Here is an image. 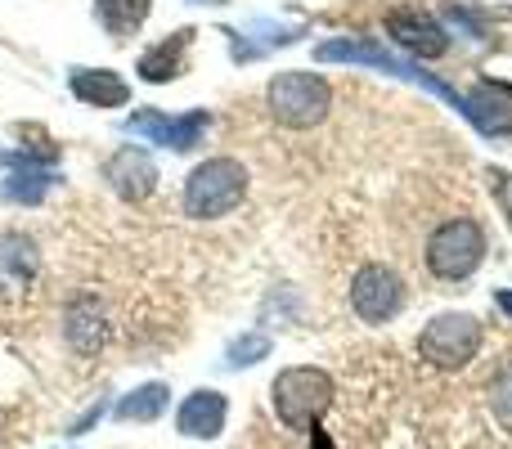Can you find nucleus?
Returning a JSON list of instances; mask_svg holds the SVG:
<instances>
[{
	"instance_id": "nucleus-7",
	"label": "nucleus",
	"mask_w": 512,
	"mask_h": 449,
	"mask_svg": "<svg viewBox=\"0 0 512 449\" xmlns=\"http://www.w3.org/2000/svg\"><path fill=\"white\" fill-rule=\"evenodd\" d=\"M351 306L364 324H387V319H396L400 306H405V283H400V274L387 270V265H364L351 279Z\"/></svg>"
},
{
	"instance_id": "nucleus-3",
	"label": "nucleus",
	"mask_w": 512,
	"mask_h": 449,
	"mask_svg": "<svg viewBox=\"0 0 512 449\" xmlns=\"http://www.w3.org/2000/svg\"><path fill=\"white\" fill-rule=\"evenodd\" d=\"M265 104H270V117L279 126H292V131H306V126H319L333 108V86H328L319 72H279L265 90Z\"/></svg>"
},
{
	"instance_id": "nucleus-14",
	"label": "nucleus",
	"mask_w": 512,
	"mask_h": 449,
	"mask_svg": "<svg viewBox=\"0 0 512 449\" xmlns=\"http://www.w3.org/2000/svg\"><path fill=\"white\" fill-rule=\"evenodd\" d=\"M68 86H72V95L90 108H122L126 99H131V86H126L122 72H113V68H72Z\"/></svg>"
},
{
	"instance_id": "nucleus-20",
	"label": "nucleus",
	"mask_w": 512,
	"mask_h": 449,
	"mask_svg": "<svg viewBox=\"0 0 512 449\" xmlns=\"http://www.w3.org/2000/svg\"><path fill=\"white\" fill-rule=\"evenodd\" d=\"M265 355H270V337H265V333H243V337H234V342H230L225 364H230V369H248V364L265 360Z\"/></svg>"
},
{
	"instance_id": "nucleus-17",
	"label": "nucleus",
	"mask_w": 512,
	"mask_h": 449,
	"mask_svg": "<svg viewBox=\"0 0 512 449\" xmlns=\"http://www.w3.org/2000/svg\"><path fill=\"white\" fill-rule=\"evenodd\" d=\"M167 400H171L167 382H144V387H135L131 396L117 400L113 414L122 418V423H158V418L167 414Z\"/></svg>"
},
{
	"instance_id": "nucleus-2",
	"label": "nucleus",
	"mask_w": 512,
	"mask_h": 449,
	"mask_svg": "<svg viewBox=\"0 0 512 449\" xmlns=\"http://www.w3.org/2000/svg\"><path fill=\"white\" fill-rule=\"evenodd\" d=\"M248 198V171L234 158H207L189 171L185 180V212L194 221H216L230 216Z\"/></svg>"
},
{
	"instance_id": "nucleus-6",
	"label": "nucleus",
	"mask_w": 512,
	"mask_h": 449,
	"mask_svg": "<svg viewBox=\"0 0 512 449\" xmlns=\"http://www.w3.org/2000/svg\"><path fill=\"white\" fill-rule=\"evenodd\" d=\"M486 261V234L477 221L459 216V221H445L427 238V270L436 279H468L477 265Z\"/></svg>"
},
{
	"instance_id": "nucleus-15",
	"label": "nucleus",
	"mask_w": 512,
	"mask_h": 449,
	"mask_svg": "<svg viewBox=\"0 0 512 449\" xmlns=\"http://www.w3.org/2000/svg\"><path fill=\"white\" fill-rule=\"evenodd\" d=\"M189 41H194V32H171L167 41L162 45H153V50H144L140 54V81H153V86H158V81H176L180 77V68H185V50H189Z\"/></svg>"
},
{
	"instance_id": "nucleus-13",
	"label": "nucleus",
	"mask_w": 512,
	"mask_h": 449,
	"mask_svg": "<svg viewBox=\"0 0 512 449\" xmlns=\"http://www.w3.org/2000/svg\"><path fill=\"white\" fill-rule=\"evenodd\" d=\"M468 99V117L477 122V131L486 135H508L512 131V86L504 81H477Z\"/></svg>"
},
{
	"instance_id": "nucleus-19",
	"label": "nucleus",
	"mask_w": 512,
	"mask_h": 449,
	"mask_svg": "<svg viewBox=\"0 0 512 449\" xmlns=\"http://www.w3.org/2000/svg\"><path fill=\"white\" fill-rule=\"evenodd\" d=\"M144 18H149V0H95V23L117 41L140 32Z\"/></svg>"
},
{
	"instance_id": "nucleus-23",
	"label": "nucleus",
	"mask_w": 512,
	"mask_h": 449,
	"mask_svg": "<svg viewBox=\"0 0 512 449\" xmlns=\"http://www.w3.org/2000/svg\"><path fill=\"white\" fill-rule=\"evenodd\" d=\"M203 5H225V0H203Z\"/></svg>"
},
{
	"instance_id": "nucleus-21",
	"label": "nucleus",
	"mask_w": 512,
	"mask_h": 449,
	"mask_svg": "<svg viewBox=\"0 0 512 449\" xmlns=\"http://www.w3.org/2000/svg\"><path fill=\"white\" fill-rule=\"evenodd\" d=\"M495 409L504 418H512V364L495 378Z\"/></svg>"
},
{
	"instance_id": "nucleus-4",
	"label": "nucleus",
	"mask_w": 512,
	"mask_h": 449,
	"mask_svg": "<svg viewBox=\"0 0 512 449\" xmlns=\"http://www.w3.org/2000/svg\"><path fill=\"white\" fill-rule=\"evenodd\" d=\"M319 63H364V68H378V72H391V77H405V81H418V86H427L432 95H441L450 108H459L463 117H468V99L459 95V90H450L445 81H436L432 72H418L409 59H400V54H387L378 41H355V36H337V41H324L315 50Z\"/></svg>"
},
{
	"instance_id": "nucleus-10",
	"label": "nucleus",
	"mask_w": 512,
	"mask_h": 449,
	"mask_svg": "<svg viewBox=\"0 0 512 449\" xmlns=\"http://www.w3.org/2000/svg\"><path fill=\"white\" fill-rule=\"evenodd\" d=\"M104 180L113 185V194L122 198V203H144V198L158 189V162L144 149L126 144V149H117L113 158L104 162Z\"/></svg>"
},
{
	"instance_id": "nucleus-9",
	"label": "nucleus",
	"mask_w": 512,
	"mask_h": 449,
	"mask_svg": "<svg viewBox=\"0 0 512 449\" xmlns=\"http://www.w3.org/2000/svg\"><path fill=\"white\" fill-rule=\"evenodd\" d=\"M387 32L396 45H405L409 54H418V59H441L445 50H450V36H445V27L436 23L427 9H414V5H400L387 14Z\"/></svg>"
},
{
	"instance_id": "nucleus-22",
	"label": "nucleus",
	"mask_w": 512,
	"mask_h": 449,
	"mask_svg": "<svg viewBox=\"0 0 512 449\" xmlns=\"http://www.w3.org/2000/svg\"><path fill=\"white\" fill-rule=\"evenodd\" d=\"M495 301H499V306H504L508 315H512V288H499V292H495Z\"/></svg>"
},
{
	"instance_id": "nucleus-11",
	"label": "nucleus",
	"mask_w": 512,
	"mask_h": 449,
	"mask_svg": "<svg viewBox=\"0 0 512 449\" xmlns=\"http://www.w3.org/2000/svg\"><path fill=\"white\" fill-rule=\"evenodd\" d=\"M225 418H230V400L221 391L203 387L194 396H185V405L176 409V432L189 441H216L225 432Z\"/></svg>"
},
{
	"instance_id": "nucleus-5",
	"label": "nucleus",
	"mask_w": 512,
	"mask_h": 449,
	"mask_svg": "<svg viewBox=\"0 0 512 449\" xmlns=\"http://www.w3.org/2000/svg\"><path fill=\"white\" fill-rule=\"evenodd\" d=\"M481 351V319L459 315V310H445L432 324L418 333V355L436 369H463L472 364Z\"/></svg>"
},
{
	"instance_id": "nucleus-16",
	"label": "nucleus",
	"mask_w": 512,
	"mask_h": 449,
	"mask_svg": "<svg viewBox=\"0 0 512 449\" xmlns=\"http://www.w3.org/2000/svg\"><path fill=\"white\" fill-rule=\"evenodd\" d=\"M63 333H68V346L77 355H95L99 346L108 342V324L95 301H77V306L68 310V319H63Z\"/></svg>"
},
{
	"instance_id": "nucleus-18",
	"label": "nucleus",
	"mask_w": 512,
	"mask_h": 449,
	"mask_svg": "<svg viewBox=\"0 0 512 449\" xmlns=\"http://www.w3.org/2000/svg\"><path fill=\"white\" fill-rule=\"evenodd\" d=\"M50 185H54V176L45 171L41 158H14V171L5 180V198H14V203H41L50 194Z\"/></svg>"
},
{
	"instance_id": "nucleus-8",
	"label": "nucleus",
	"mask_w": 512,
	"mask_h": 449,
	"mask_svg": "<svg viewBox=\"0 0 512 449\" xmlns=\"http://www.w3.org/2000/svg\"><path fill=\"white\" fill-rule=\"evenodd\" d=\"M126 131L131 135H144L149 144H162V149H194L198 140H203L207 131V113L198 108V113H185V117H167L158 113V108H144V113L126 117Z\"/></svg>"
},
{
	"instance_id": "nucleus-1",
	"label": "nucleus",
	"mask_w": 512,
	"mask_h": 449,
	"mask_svg": "<svg viewBox=\"0 0 512 449\" xmlns=\"http://www.w3.org/2000/svg\"><path fill=\"white\" fill-rule=\"evenodd\" d=\"M270 400L288 432H315L324 409L333 405V378L324 369H315V364H297V369H283L274 378Z\"/></svg>"
},
{
	"instance_id": "nucleus-12",
	"label": "nucleus",
	"mask_w": 512,
	"mask_h": 449,
	"mask_svg": "<svg viewBox=\"0 0 512 449\" xmlns=\"http://www.w3.org/2000/svg\"><path fill=\"white\" fill-rule=\"evenodd\" d=\"M41 274V247L27 234H0V292H27Z\"/></svg>"
}]
</instances>
